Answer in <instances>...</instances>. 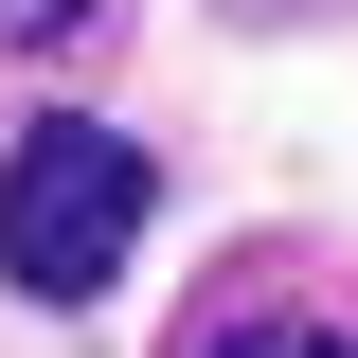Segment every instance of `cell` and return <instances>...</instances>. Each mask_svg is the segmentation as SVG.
<instances>
[{"instance_id": "6da1fadb", "label": "cell", "mask_w": 358, "mask_h": 358, "mask_svg": "<svg viewBox=\"0 0 358 358\" xmlns=\"http://www.w3.org/2000/svg\"><path fill=\"white\" fill-rule=\"evenodd\" d=\"M143 197H162V179H143L126 126H18L0 143V287H18V305H108Z\"/></svg>"}, {"instance_id": "7a4b0ae2", "label": "cell", "mask_w": 358, "mask_h": 358, "mask_svg": "<svg viewBox=\"0 0 358 358\" xmlns=\"http://www.w3.org/2000/svg\"><path fill=\"white\" fill-rule=\"evenodd\" d=\"M197 358H358V341H341V322H305V305H287V322H215Z\"/></svg>"}, {"instance_id": "3957f363", "label": "cell", "mask_w": 358, "mask_h": 358, "mask_svg": "<svg viewBox=\"0 0 358 358\" xmlns=\"http://www.w3.org/2000/svg\"><path fill=\"white\" fill-rule=\"evenodd\" d=\"M90 18H108V0H0V36H18V54H72Z\"/></svg>"}, {"instance_id": "277c9868", "label": "cell", "mask_w": 358, "mask_h": 358, "mask_svg": "<svg viewBox=\"0 0 358 358\" xmlns=\"http://www.w3.org/2000/svg\"><path fill=\"white\" fill-rule=\"evenodd\" d=\"M233 18H341V0H233Z\"/></svg>"}]
</instances>
